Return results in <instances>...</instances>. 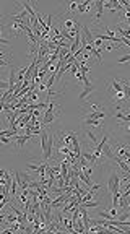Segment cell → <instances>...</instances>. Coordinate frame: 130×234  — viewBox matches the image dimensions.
I'll return each instance as SVG.
<instances>
[{"label": "cell", "instance_id": "7a4b0ae2", "mask_svg": "<svg viewBox=\"0 0 130 234\" xmlns=\"http://www.w3.org/2000/svg\"><path fill=\"white\" fill-rule=\"evenodd\" d=\"M120 177H119L117 174H111L109 176V180H107V190H109L111 195H114V193L120 192Z\"/></svg>", "mask_w": 130, "mask_h": 234}, {"label": "cell", "instance_id": "9a60e30c", "mask_svg": "<svg viewBox=\"0 0 130 234\" xmlns=\"http://www.w3.org/2000/svg\"><path fill=\"white\" fill-rule=\"evenodd\" d=\"M0 88L7 91V89H10V83H7V81H0Z\"/></svg>", "mask_w": 130, "mask_h": 234}, {"label": "cell", "instance_id": "5bb4252c", "mask_svg": "<svg viewBox=\"0 0 130 234\" xmlns=\"http://www.w3.org/2000/svg\"><path fill=\"white\" fill-rule=\"evenodd\" d=\"M86 135H88V138H89V140H91V141H93V143H98V138H96V137H94V135H93L91 132H89V130H88V132H86Z\"/></svg>", "mask_w": 130, "mask_h": 234}, {"label": "cell", "instance_id": "52a82bcc", "mask_svg": "<svg viewBox=\"0 0 130 234\" xmlns=\"http://www.w3.org/2000/svg\"><path fill=\"white\" fill-rule=\"evenodd\" d=\"M85 117L86 119H99L101 121V119H104V112L103 111H94V112H89L88 116H85Z\"/></svg>", "mask_w": 130, "mask_h": 234}, {"label": "cell", "instance_id": "2e32d148", "mask_svg": "<svg viewBox=\"0 0 130 234\" xmlns=\"http://www.w3.org/2000/svg\"><path fill=\"white\" fill-rule=\"evenodd\" d=\"M0 138H2V143H5V145L10 143V137H0Z\"/></svg>", "mask_w": 130, "mask_h": 234}, {"label": "cell", "instance_id": "5b68a950", "mask_svg": "<svg viewBox=\"0 0 130 234\" xmlns=\"http://www.w3.org/2000/svg\"><path fill=\"white\" fill-rule=\"evenodd\" d=\"M30 138H31V135H28V133H25V135H18V137H16V146L21 148V146H23Z\"/></svg>", "mask_w": 130, "mask_h": 234}, {"label": "cell", "instance_id": "277c9868", "mask_svg": "<svg viewBox=\"0 0 130 234\" xmlns=\"http://www.w3.org/2000/svg\"><path fill=\"white\" fill-rule=\"evenodd\" d=\"M111 88H112V91H116V93H124V83L122 81L112 80V81H111Z\"/></svg>", "mask_w": 130, "mask_h": 234}, {"label": "cell", "instance_id": "d6986e66", "mask_svg": "<svg viewBox=\"0 0 130 234\" xmlns=\"http://www.w3.org/2000/svg\"><path fill=\"white\" fill-rule=\"evenodd\" d=\"M101 44H103V41H101V39H96V41H94V47H101Z\"/></svg>", "mask_w": 130, "mask_h": 234}, {"label": "cell", "instance_id": "ba28073f", "mask_svg": "<svg viewBox=\"0 0 130 234\" xmlns=\"http://www.w3.org/2000/svg\"><path fill=\"white\" fill-rule=\"evenodd\" d=\"M85 125H93V127H101V121L99 119H85Z\"/></svg>", "mask_w": 130, "mask_h": 234}, {"label": "cell", "instance_id": "30bf717a", "mask_svg": "<svg viewBox=\"0 0 130 234\" xmlns=\"http://www.w3.org/2000/svg\"><path fill=\"white\" fill-rule=\"evenodd\" d=\"M98 205H99L98 202H91V200H89V202H81L80 207H85V208H96Z\"/></svg>", "mask_w": 130, "mask_h": 234}, {"label": "cell", "instance_id": "ac0fdd59", "mask_svg": "<svg viewBox=\"0 0 130 234\" xmlns=\"http://www.w3.org/2000/svg\"><path fill=\"white\" fill-rule=\"evenodd\" d=\"M44 89H47V86H46L44 83H39V88H37V91H44ZM37 91H36V93H37Z\"/></svg>", "mask_w": 130, "mask_h": 234}, {"label": "cell", "instance_id": "8992f818", "mask_svg": "<svg viewBox=\"0 0 130 234\" xmlns=\"http://www.w3.org/2000/svg\"><path fill=\"white\" fill-rule=\"evenodd\" d=\"M94 7H96V18H101L103 8H104V2L103 0H98V2H94Z\"/></svg>", "mask_w": 130, "mask_h": 234}, {"label": "cell", "instance_id": "4fadbf2b", "mask_svg": "<svg viewBox=\"0 0 130 234\" xmlns=\"http://www.w3.org/2000/svg\"><path fill=\"white\" fill-rule=\"evenodd\" d=\"M69 10H70V11H78V3H77V2H72V3L69 5Z\"/></svg>", "mask_w": 130, "mask_h": 234}, {"label": "cell", "instance_id": "8fae6325", "mask_svg": "<svg viewBox=\"0 0 130 234\" xmlns=\"http://www.w3.org/2000/svg\"><path fill=\"white\" fill-rule=\"evenodd\" d=\"M73 26H75V21H73V20H65V21H64V28H65V30L70 31Z\"/></svg>", "mask_w": 130, "mask_h": 234}, {"label": "cell", "instance_id": "3957f363", "mask_svg": "<svg viewBox=\"0 0 130 234\" xmlns=\"http://www.w3.org/2000/svg\"><path fill=\"white\" fill-rule=\"evenodd\" d=\"M93 91H94V86H93V85H91V86H83V89H81V93L80 94H78V99H80V101H83L85 98H86V96L88 94H91L93 93Z\"/></svg>", "mask_w": 130, "mask_h": 234}, {"label": "cell", "instance_id": "9c48e42d", "mask_svg": "<svg viewBox=\"0 0 130 234\" xmlns=\"http://www.w3.org/2000/svg\"><path fill=\"white\" fill-rule=\"evenodd\" d=\"M73 228H75L78 232H85V223H83V220H77L75 223H73Z\"/></svg>", "mask_w": 130, "mask_h": 234}, {"label": "cell", "instance_id": "e0dca14e", "mask_svg": "<svg viewBox=\"0 0 130 234\" xmlns=\"http://www.w3.org/2000/svg\"><path fill=\"white\" fill-rule=\"evenodd\" d=\"M109 213H111L112 216H116V218H117V208H114V207H111V210H109Z\"/></svg>", "mask_w": 130, "mask_h": 234}, {"label": "cell", "instance_id": "7c38bea8", "mask_svg": "<svg viewBox=\"0 0 130 234\" xmlns=\"http://www.w3.org/2000/svg\"><path fill=\"white\" fill-rule=\"evenodd\" d=\"M119 221H127V220H130V213L127 212V213H122V215H119V218H117Z\"/></svg>", "mask_w": 130, "mask_h": 234}, {"label": "cell", "instance_id": "6da1fadb", "mask_svg": "<svg viewBox=\"0 0 130 234\" xmlns=\"http://www.w3.org/2000/svg\"><path fill=\"white\" fill-rule=\"evenodd\" d=\"M54 145H55V137L54 133H47V132H41V148H42V155L44 159H50L52 158V150H54Z\"/></svg>", "mask_w": 130, "mask_h": 234}]
</instances>
